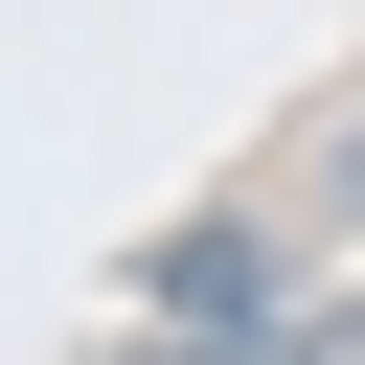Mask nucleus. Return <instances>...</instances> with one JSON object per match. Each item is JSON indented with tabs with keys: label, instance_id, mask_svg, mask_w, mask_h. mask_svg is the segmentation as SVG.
Wrapping results in <instances>:
<instances>
[{
	"label": "nucleus",
	"instance_id": "1",
	"mask_svg": "<svg viewBox=\"0 0 365 365\" xmlns=\"http://www.w3.org/2000/svg\"><path fill=\"white\" fill-rule=\"evenodd\" d=\"M160 274V319H274V274H251V228H182V251H137Z\"/></svg>",
	"mask_w": 365,
	"mask_h": 365
},
{
	"label": "nucleus",
	"instance_id": "2",
	"mask_svg": "<svg viewBox=\"0 0 365 365\" xmlns=\"http://www.w3.org/2000/svg\"><path fill=\"white\" fill-rule=\"evenodd\" d=\"M274 342H297V365H365V274H342V297H274Z\"/></svg>",
	"mask_w": 365,
	"mask_h": 365
},
{
	"label": "nucleus",
	"instance_id": "3",
	"mask_svg": "<svg viewBox=\"0 0 365 365\" xmlns=\"http://www.w3.org/2000/svg\"><path fill=\"white\" fill-rule=\"evenodd\" d=\"M137 365H297V342H274V319H160Z\"/></svg>",
	"mask_w": 365,
	"mask_h": 365
}]
</instances>
